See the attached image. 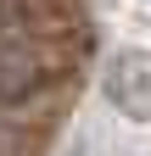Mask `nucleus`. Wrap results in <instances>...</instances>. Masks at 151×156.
Returning <instances> with one entry per match:
<instances>
[{"instance_id":"f03ea898","label":"nucleus","mask_w":151,"mask_h":156,"mask_svg":"<svg viewBox=\"0 0 151 156\" xmlns=\"http://www.w3.org/2000/svg\"><path fill=\"white\" fill-rule=\"evenodd\" d=\"M6 89H11V73H6V67H0V95H6Z\"/></svg>"},{"instance_id":"f257e3e1","label":"nucleus","mask_w":151,"mask_h":156,"mask_svg":"<svg viewBox=\"0 0 151 156\" xmlns=\"http://www.w3.org/2000/svg\"><path fill=\"white\" fill-rule=\"evenodd\" d=\"M106 95L112 106L134 123H151V56L145 50H129L106 67Z\"/></svg>"}]
</instances>
